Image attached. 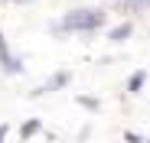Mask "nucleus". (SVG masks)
Instances as JSON below:
<instances>
[{
	"instance_id": "9d476101",
	"label": "nucleus",
	"mask_w": 150,
	"mask_h": 143,
	"mask_svg": "<svg viewBox=\"0 0 150 143\" xmlns=\"http://www.w3.org/2000/svg\"><path fill=\"white\" fill-rule=\"evenodd\" d=\"M7 4H20L23 7V4H36V0H7Z\"/></svg>"
},
{
	"instance_id": "20e7f679",
	"label": "nucleus",
	"mask_w": 150,
	"mask_h": 143,
	"mask_svg": "<svg viewBox=\"0 0 150 143\" xmlns=\"http://www.w3.org/2000/svg\"><path fill=\"white\" fill-rule=\"evenodd\" d=\"M131 36H134V20H124V23L108 29V42H114V46H124Z\"/></svg>"
},
{
	"instance_id": "1a4fd4ad",
	"label": "nucleus",
	"mask_w": 150,
	"mask_h": 143,
	"mask_svg": "<svg viewBox=\"0 0 150 143\" xmlns=\"http://www.w3.org/2000/svg\"><path fill=\"white\" fill-rule=\"evenodd\" d=\"M7 133H10V127H7V124H0V140H7Z\"/></svg>"
},
{
	"instance_id": "6e6552de",
	"label": "nucleus",
	"mask_w": 150,
	"mask_h": 143,
	"mask_svg": "<svg viewBox=\"0 0 150 143\" xmlns=\"http://www.w3.org/2000/svg\"><path fill=\"white\" fill-rule=\"evenodd\" d=\"M124 140H127V143H140L144 137H140V133H124Z\"/></svg>"
},
{
	"instance_id": "0eeeda50",
	"label": "nucleus",
	"mask_w": 150,
	"mask_h": 143,
	"mask_svg": "<svg viewBox=\"0 0 150 143\" xmlns=\"http://www.w3.org/2000/svg\"><path fill=\"white\" fill-rule=\"evenodd\" d=\"M36 133H42V121H36V117H33V121H26V124L20 127V140H33Z\"/></svg>"
},
{
	"instance_id": "f257e3e1",
	"label": "nucleus",
	"mask_w": 150,
	"mask_h": 143,
	"mask_svg": "<svg viewBox=\"0 0 150 143\" xmlns=\"http://www.w3.org/2000/svg\"><path fill=\"white\" fill-rule=\"evenodd\" d=\"M108 26V10L105 7H72L65 10L56 23H49V33L52 36H95Z\"/></svg>"
},
{
	"instance_id": "39448f33",
	"label": "nucleus",
	"mask_w": 150,
	"mask_h": 143,
	"mask_svg": "<svg viewBox=\"0 0 150 143\" xmlns=\"http://www.w3.org/2000/svg\"><path fill=\"white\" fill-rule=\"evenodd\" d=\"M144 85H147V68H137V72H131V78H127V91L131 98H137V94L144 91Z\"/></svg>"
},
{
	"instance_id": "7ed1b4c3",
	"label": "nucleus",
	"mask_w": 150,
	"mask_h": 143,
	"mask_svg": "<svg viewBox=\"0 0 150 143\" xmlns=\"http://www.w3.org/2000/svg\"><path fill=\"white\" fill-rule=\"evenodd\" d=\"M0 72H4L7 78L23 75V72H26L23 55H13V52H10V46H7V36H4V33H0Z\"/></svg>"
},
{
	"instance_id": "423d86ee",
	"label": "nucleus",
	"mask_w": 150,
	"mask_h": 143,
	"mask_svg": "<svg viewBox=\"0 0 150 143\" xmlns=\"http://www.w3.org/2000/svg\"><path fill=\"white\" fill-rule=\"evenodd\" d=\"M75 104H79V107H85L88 114H98V111H101V101H98V98H91V94H75Z\"/></svg>"
},
{
	"instance_id": "f03ea898",
	"label": "nucleus",
	"mask_w": 150,
	"mask_h": 143,
	"mask_svg": "<svg viewBox=\"0 0 150 143\" xmlns=\"http://www.w3.org/2000/svg\"><path fill=\"white\" fill-rule=\"evenodd\" d=\"M69 85H72V72L62 68V72H56V75H49L42 85H36V88L30 91V98H46V94H56V91H62V88H69Z\"/></svg>"
},
{
	"instance_id": "9b49d317",
	"label": "nucleus",
	"mask_w": 150,
	"mask_h": 143,
	"mask_svg": "<svg viewBox=\"0 0 150 143\" xmlns=\"http://www.w3.org/2000/svg\"><path fill=\"white\" fill-rule=\"evenodd\" d=\"M111 4H114V0H111Z\"/></svg>"
}]
</instances>
